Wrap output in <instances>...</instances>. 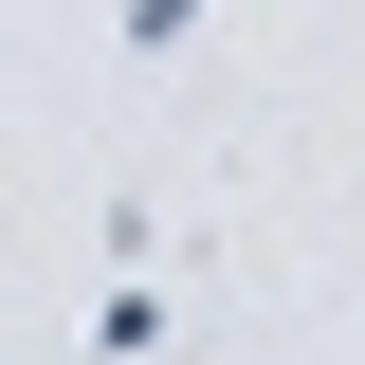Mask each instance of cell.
<instances>
[{
  "label": "cell",
  "instance_id": "cell-1",
  "mask_svg": "<svg viewBox=\"0 0 365 365\" xmlns=\"http://www.w3.org/2000/svg\"><path fill=\"white\" fill-rule=\"evenodd\" d=\"M165 274H110V292H91V365H165Z\"/></svg>",
  "mask_w": 365,
  "mask_h": 365
},
{
  "label": "cell",
  "instance_id": "cell-2",
  "mask_svg": "<svg viewBox=\"0 0 365 365\" xmlns=\"http://www.w3.org/2000/svg\"><path fill=\"white\" fill-rule=\"evenodd\" d=\"M201 19H220V0H110V55H128V73H165Z\"/></svg>",
  "mask_w": 365,
  "mask_h": 365
}]
</instances>
